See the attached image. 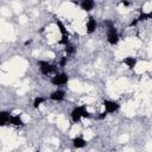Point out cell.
<instances>
[{
    "label": "cell",
    "instance_id": "20",
    "mask_svg": "<svg viewBox=\"0 0 152 152\" xmlns=\"http://www.w3.org/2000/svg\"><path fill=\"white\" fill-rule=\"evenodd\" d=\"M31 43H32V39H28V40H26V42H25L24 44H25V45H30Z\"/></svg>",
    "mask_w": 152,
    "mask_h": 152
},
{
    "label": "cell",
    "instance_id": "18",
    "mask_svg": "<svg viewBox=\"0 0 152 152\" xmlns=\"http://www.w3.org/2000/svg\"><path fill=\"white\" fill-rule=\"evenodd\" d=\"M66 62H68V58H66V57H62V58H61V62H59V65H61V66H64V65L66 64Z\"/></svg>",
    "mask_w": 152,
    "mask_h": 152
},
{
    "label": "cell",
    "instance_id": "17",
    "mask_svg": "<svg viewBox=\"0 0 152 152\" xmlns=\"http://www.w3.org/2000/svg\"><path fill=\"white\" fill-rule=\"evenodd\" d=\"M58 44H61V45H66V44H69V36H62V38L58 40Z\"/></svg>",
    "mask_w": 152,
    "mask_h": 152
},
{
    "label": "cell",
    "instance_id": "2",
    "mask_svg": "<svg viewBox=\"0 0 152 152\" xmlns=\"http://www.w3.org/2000/svg\"><path fill=\"white\" fill-rule=\"evenodd\" d=\"M37 64H38V66H39V71H40L43 75H49V74L56 71V66L52 65V64H50V63L46 62V61H39V62H37Z\"/></svg>",
    "mask_w": 152,
    "mask_h": 152
},
{
    "label": "cell",
    "instance_id": "8",
    "mask_svg": "<svg viewBox=\"0 0 152 152\" xmlns=\"http://www.w3.org/2000/svg\"><path fill=\"white\" fill-rule=\"evenodd\" d=\"M64 96H65V93L63 90H56V91L50 94L49 99L52 100V101H62L64 99Z\"/></svg>",
    "mask_w": 152,
    "mask_h": 152
},
{
    "label": "cell",
    "instance_id": "13",
    "mask_svg": "<svg viewBox=\"0 0 152 152\" xmlns=\"http://www.w3.org/2000/svg\"><path fill=\"white\" fill-rule=\"evenodd\" d=\"M10 124L13 125V126H24V121L21 120L20 115H12L11 116V120H10Z\"/></svg>",
    "mask_w": 152,
    "mask_h": 152
},
{
    "label": "cell",
    "instance_id": "12",
    "mask_svg": "<svg viewBox=\"0 0 152 152\" xmlns=\"http://www.w3.org/2000/svg\"><path fill=\"white\" fill-rule=\"evenodd\" d=\"M55 24L57 25V27H58V30H59V32H61V34L62 36H69V33H68V31H66V27L64 26V24L59 20V19H55Z\"/></svg>",
    "mask_w": 152,
    "mask_h": 152
},
{
    "label": "cell",
    "instance_id": "21",
    "mask_svg": "<svg viewBox=\"0 0 152 152\" xmlns=\"http://www.w3.org/2000/svg\"><path fill=\"white\" fill-rule=\"evenodd\" d=\"M122 4H124L125 6H129V2H127V1H122Z\"/></svg>",
    "mask_w": 152,
    "mask_h": 152
},
{
    "label": "cell",
    "instance_id": "6",
    "mask_svg": "<svg viewBox=\"0 0 152 152\" xmlns=\"http://www.w3.org/2000/svg\"><path fill=\"white\" fill-rule=\"evenodd\" d=\"M86 27H87V33H88V34L93 33V32L96 30V27H97V23H96V20H95L93 17H89L88 20H87V25H86Z\"/></svg>",
    "mask_w": 152,
    "mask_h": 152
},
{
    "label": "cell",
    "instance_id": "16",
    "mask_svg": "<svg viewBox=\"0 0 152 152\" xmlns=\"http://www.w3.org/2000/svg\"><path fill=\"white\" fill-rule=\"evenodd\" d=\"M64 50H65L66 55H72V53L75 52V46H74L72 44H66Z\"/></svg>",
    "mask_w": 152,
    "mask_h": 152
},
{
    "label": "cell",
    "instance_id": "5",
    "mask_svg": "<svg viewBox=\"0 0 152 152\" xmlns=\"http://www.w3.org/2000/svg\"><path fill=\"white\" fill-rule=\"evenodd\" d=\"M103 107H104V110L107 113H115L116 110H119L120 108V104L115 101H110V100H103L102 102Z\"/></svg>",
    "mask_w": 152,
    "mask_h": 152
},
{
    "label": "cell",
    "instance_id": "22",
    "mask_svg": "<svg viewBox=\"0 0 152 152\" xmlns=\"http://www.w3.org/2000/svg\"><path fill=\"white\" fill-rule=\"evenodd\" d=\"M36 152H40V151H36Z\"/></svg>",
    "mask_w": 152,
    "mask_h": 152
},
{
    "label": "cell",
    "instance_id": "14",
    "mask_svg": "<svg viewBox=\"0 0 152 152\" xmlns=\"http://www.w3.org/2000/svg\"><path fill=\"white\" fill-rule=\"evenodd\" d=\"M139 11H140V14H139V17L137 18L138 21H145V20L152 19V11H151V12H142L141 10H139Z\"/></svg>",
    "mask_w": 152,
    "mask_h": 152
},
{
    "label": "cell",
    "instance_id": "15",
    "mask_svg": "<svg viewBox=\"0 0 152 152\" xmlns=\"http://www.w3.org/2000/svg\"><path fill=\"white\" fill-rule=\"evenodd\" d=\"M45 97H42V96H38V97H36L34 99V101H33V108H38L43 102H45Z\"/></svg>",
    "mask_w": 152,
    "mask_h": 152
},
{
    "label": "cell",
    "instance_id": "9",
    "mask_svg": "<svg viewBox=\"0 0 152 152\" xmlns=\"http://www.w3.org/2000/svg\"><path fill=\"white\" fill-rule=\"evenodd\" d=\"M72 145L76 148H82L87 145V140H84L82 137H76V138L72 139Z\"/></svg>",
    "mask_w": 152,
    "mask_h": 152
},
{
    "label": "cell",
    "instance_id": "4",
    "mask_svg": "<svg viewBox=\"0 0 152 152\" xmlns=\"http://www.w3.org/2000/svg\"><path fill=\"white\" fill-rule=\"evenodd\" d=\"M86 110V106H78V107H75L71 112V121L74 124L78 122L81 120V118H83V113Z\"/></svg>",
    "mask_w": 152,
    "mask_h": 152
},
{
    "label": "cell",
    "instance_id": "10",
    "mask_svg": "<svg viewBox=\"0 0 152 152\" xmlns=\"http://www.w3.org/2000/svg\"><path fill=\"white\" fill-rule=\"evenodd\" d=\"M122 63L126 64L129 69H134V66L137 65V59L134 57H132V56H127V57H125L122 59Z\"/></svg>",
    "mask_w": 152,
    "mask_h": 152
},
{
    "label": "cell",
    "instance_id": "11",
    "mask_svg": "<svg viewBox=\"0 0 152 152\" xmlns=\"http://www.w3.org/2000/svg\"><path fill=\"white\" fill-rule=\"evenodd\" d=\"M11 116H12V115H10L8 112H5V110L1 112V113H0V125H1V126H5L6 124H10Z\"/></svg>",
    "mask_w": 152,
    "mask_h": 152
},
{
    "label": "cell",
    "instance_id": "3",
    "mask_svg": "<svg viewBox=\"0 0 152 152\" xmlns=\"http://www.w3.org/2000/svg\"><path fill=\"white\" fill-rule=\"evenodd\" d=\"M69 81V76L65 72H61V74H56L52 78H51V83L55 86H64Z\"/></svg>",
    "mask_w": 152,
    "mask_h": 152
},
{
    "label": "cell",
    "instance_id": "1",
    "mask_svg": "<svg viewBox=\"0 0 152 152\" xmlns=\"http://www.w3.org/2000/svg\"><path fill=\"white\" fill-rule=\"evenodd\" d=\"M106 25L108 26L107 27V42L110 44V45H116L118 42H119V33L115 28V26L112 24V21H106Z\"/></svg>",
    "mask_w": 152,
    "mask_h": 152
},
{
    "label": "cell",
    "instance_id": "7",
    "mask_svg": "<svg viewBox=\"0 0 152 152\" xmlns=\"http://www.w3.org/2000/svg\"><path fill=\"white\" fill-rule=\"evenodd\" d=\"M80 6H81V8H82L83 11H86V12H90V11L94 8L95 2H94L93 0H83L82 2H80Z\"/></svg>",
    "mask_w": 152,
    "mask_h": 152
},
{
    "label": "cell",
    "instance_id": "19",
    "mask_svg": "<svg viewBox=\"0 0 152 152\" xmlns=\"http://www.w3.org/2000/svg\"><path fill=\"white\" fill-rule=\"evenodd\" d=\"M107 114H108V113H107V112L104 110V112H102V113H100V115H99L97 118H99L100 120H102V119H104V118L107 116Z\"/></svg>",
    "mask_w": 152,
    "mask_h": 152
}]
</instances>
